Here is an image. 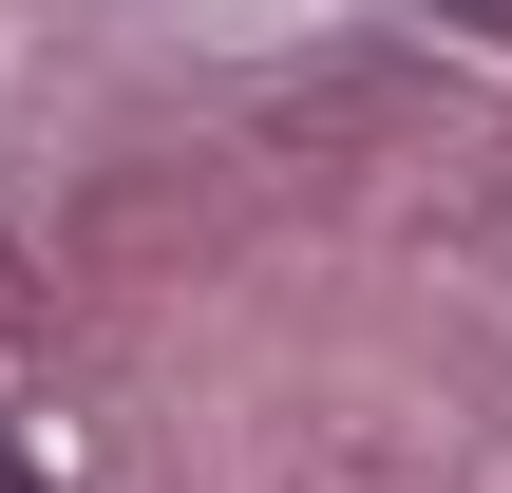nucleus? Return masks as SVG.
I'll return each mask as SVG.
<instances>
[{
    "mask_svg": "<svg viewBox=\"0 0 512 493\" xmlns=\"http://www.w3.org/2000/svg\"><path fill=\"white\" fill-rule=\"evenodd\" d=\"M0 493H57V475H38V456H19V437H0Z\"/></svg>",
    "mask_w": 512,
    "mask_h": 493,
    "instance_id": "1",
    "label": "nucleus"
},
{
    "mask_svg": "<svg viewBox=\"0 0 512 493\" xmlns=\"http://www.w3.org/2000/svg\"><path fill=\"white\" fill-rule=\"evenodd\" d=\"M456 19H494V38H512V0H456Z\"/></svg>",
    "mask_w": 512,
    "mask_h": 493,
    "instance_id": "2",
    "label": "nucleus"
}]
</instances>
